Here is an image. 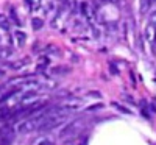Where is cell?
I'll return each instance as SVG.
<instances>
[{
    "label": "cell",
    "mask_w": 156,
    "mask_h": 145,
    "mask_svg": "<svg viewBox=\"0 0 156 145\" xmlns=\"http://www.w3.org/2000/svg\"><path fill=\"white\" fill-rule=\"evenodd\" d=\"M31 25H33V30H41L42 25H44V20L39 19V17H33L31 19Z\"/></svg>",
    "instance_id": "7"
},
{
    "label": "cell",
    "mask_w": 156,
    "mask_h": 145,
    "mask_svg": "<svg viewBox=\"0 0 156 145\" xmlns=\"http://www.w3.org/2000/svg\"><path fill=\"white\" fill-rule=\"evenodd\" d=\"M14 36H16V41H17L19 47H23L25 45V41H27V34L22 33V31H16Z\"/></svg>",
    "instance_id": "5"
},
{
    "label": "cell",
    "mask_w": 156,
    "mask_h": 145,
    "mask_svg": "<svg viewBox=\"0 0 156 145\" xmlns=\"http://www.w3.org/2000/svg\"><path fill=\"white\" fill-rule=\"evenodd\" d=\"M83 101H84V100H81V98H67V100L61 101V103L58 104V106H59L61 109H64V111L72 112V111H78V109H81Z\"/></svg>",
    "instance_id": "2"
},
{
    "label": "cell",
    "mask_w": 156,
    "mask_h": 145,
    "mask_svg": "<svg viewBox=\"0 0 156 145\" xmlns=\"http://www.w3.org/2000/svg\"><path fill=\"white\" fill-rule=\"evenodd\" d=\"M53 143L55 142H53L51 137H48V136H39V137H36L33 140L31 145H53Z\"/></svg>",
    "instance_id": "4"
},
{
    "label": "cell",
    "mask_w": 156,
    "mask_h": 145,
    "mask_svg": "<svg viewBox=\"0 0 156 145\" xmlns=\"http://www.w3.org/2000/svg\"><path fill=\"white\" fill-rule=\"evenodd\" d=\"M0 75H2V72H0Z\"/></svg>",
    "instance_id": "10"
},
{
    "label": "cell",
    "mask_w": 156,
    "mask_h": 145,
    "mask_svg": "<svg viewBox=\"0 0 156 145\" xmlns=\"http://www.w3.org/2000/svg\"><path fill=\"white\" fill-rule=\"evenodd\" d=\"M81 125H83V120H81V118H75V120L66 123V125H64V128L61 129V133H59V139L72 137V136L76 133V131L81 128Z\"/></svg>",
    "instance_id": "1"
},
{
    "label": "cell",
    "mask_w": 156,
    "mask_h": 145,
    "mask_svg": "<svg viewBox=\"0 0 156 145\" xmlns=\"http://www.w3.org/2000/svg\"><path fill=\"white\" fill-rule=\"evenodd\" d=\"M145 37L148 39L150 42H154V39H156V25H153V23H148L147 25V28H145Z\"/></svg>",
    "instance_id": "3"
},
{
    "label": "cell",
    "mask_w": 156,
    "mask_h": 145,
    "mask_svg": "<svg viewBox=\"0 0 156 145\" xmlns=\"http://www.w3.org/2000/svg\"><path fill=\"white\" fill-rule=\"evenodd\" d=\"M28 2H34V0H28Z\"/></svg>",
    "instance_id": "9"
},
{
    "label": "cell",
    "mask_w": 156,
    "mask_h": 145,
    "mask_svg": "<svg viewBox=\"0 0 156 145\" xmlns=\"http://www.w3.org/2000/svg\"><path fill=\"white\" fill-rule=\"evenodd\" d=\"M9 19L6 17V14H0V28L3 30H9Z\"/></svg>",
    "instance_id": "6"
},
{
    "label": "cell",
    "mask_w": 156,
    "mask_h": 145,
    "mask_svg": "<svg viewBox=\"0 0 156 145\" xmlns=\"http://www.w3.org/2000/svg\"><path fill=\"white\" fill-rule=\"evenodd\" d=\"M154 22H156V12H153L151 17H150V23H153V25H154Z\"/></svg>",
    "instance_id": "8"
}]
</instances>
